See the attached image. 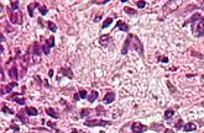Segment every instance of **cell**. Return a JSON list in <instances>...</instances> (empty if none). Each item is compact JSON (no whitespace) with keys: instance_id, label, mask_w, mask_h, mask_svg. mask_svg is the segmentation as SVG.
I'll return each instance as SVG.
<instances>
[{"instance_id":"obj_1","label":"cell","mask_w":204,"mask_h":133,"mask_svg":"<svg viewBox=\"0 0 204 133\" xmlns=\"http://www.w3.org/2000/svg\"><path fill=\"white\" fill-rule=\"evenodd\" d=\"M129 49H134L139 53L140 57H144V44L141 43V41L139 40V37L135 35H129L128 38L125 40L124 46L121 49V54H128Z\"/></svg>"},{"instance_id":"obj_2","label":"cell","mask_w":204,"mask_h":133,"mask_svg":"<svg viewBox=\"0 0 204 133\" xmlns=\"http://www.w3.org/2000/svg\"><path fill=\"white\" fill-rule=\"evenodd\" d=\"M193 35L195 37H202L204 35V17L195 22V27H193Z\"/></svg>"},{"instance_id":"obj_3","label":"cell","mask_w":204,"mask_h":133,"mask_svg":"<svg viewBox=\"0 0 204 133\" xmlns=\"http://www.w3.org/2000/svg\"><path fill=\"white\" fill-rule=\"evenodd\" d=\"M87 127H96V126H110V121H103V120H87L84 122Z\"/></svg>"},{"instance_id":"obj_4","label":"cell","mask_w":204,"mask_h":133,"mask_svg":"<svg viewBox=\"0 0 204 133\" xmlns=\"http://www.w3.org/2000/svg\"><path fill=\"white\" fill-rule=\"evenodd\" d=\"M131 129L134 133H144L147 131L148 127L142 123H140V122H134V123H131Z\"/></svg>"},{"instance_id":"obj_5","label":"cell","mask_w":204,"mask_h":133,"mask_svg":"<svg viewBox=\"0 0 204 133\" xmlns=\"http://www.w3.org/2000/svg\"><path fill=\"white\" fill-rule=\"evenodd\" d=\"M177 3H174V1H167L166 3V5L163 6V14L165 15H168L171 13H173L174 10H177Z\"/></svg>"},{"instance_id":"obj_6","label":"cell","mask_w":204,"mask_h":133,"mask_svg":"<svg viewBox=\"0 0 204 133\" xmlns=\"http://www.w3.org/2000/svg\"><path fill=\"white\" fill-rule=\"evenodd\" d=\"M10 21L15 25H20L22 22V14L20 11H13L10 14Z\"/></svg>"},{"instance_id":"obj_7","label":"cell","mask_w":204,"mask_h":133,"mask_svg":"<svg viewBox=\"0 0 204 133\" xmlns=\"http://www.w3.org/2000/svg\"><path fill=\"white\" fill-rule=\"evenodd\" d=\"M54 46V37L53 36H51L50 38H48L47 41H46V43L42 46V51H43V53L45 54H50V51H51V48Z\"/></svg>"},{"instance_id":"obj_8","label":"cell","mask_w":204,"mask_h":133,"mask_svg":"<svg viewBox=\"0 0 204 133\" xmlns=\"http://www.w3.org/2000/svg\"><path fill=\"white\" fill-rule=\"evenodd\" d=\"M99 43L102 44L103 47H108L110 44H113V38H111L110 35H104L99 38Z\"/></svg>"},{"instance_id":"obj_9","label":"cell","mask_w":204,"mask_h":133,"mask_svg":"<svg viewBox=\"0 0 204 133\" xmlns=\"http://www.w3.org/2000/svg\"><path fill=\"white\" fill-rule=\"evenodd\" d=\"M9 99H10V100H13V101H15L16 103H20V105H25V103H26L25 97H22V96H19L17 94H13Z\"/></svg>"},{"instance_id":"obj_10","label":"cell","mask_w":204,"mask_h":133,"mask_svg":"<svg viewBox=\"0 0 204 133\" xmlns=\"http://www.w3.org/2000/svg\"><path fill=\"white\" fill-rule=\"evenodd\" d=\"M200 18H203L202 15H200L199 13H195V14L193 15V16H192L191 18H189L188 21H185V22H184L183 26H187V24H189V22H193V24H195V22H198V21L200 20Z\"/></svg>"},{"instance_id":"obj_11","label":"cell","mask_w":204,"mask_h":133,"mask_svg":"<svg viewBox=\"0 0 204 133\" xmlns=\"http://www.w3.org/2000/svg\"><path fill=\"white\" fill-rule=\"evenodd\" d=\"M183 129L184 132H192V131H195L197 129V124L194 122H188V123H185L183 126Z\"/></svg>"},{"instance_id":"obj_12","label":"cell","mask_w":204,"mask_h":133,"mask_svg":"<svg viewBox=\"0 0 204 133\" xmlns=\"http://www.w3.org/2000/svg\"><path fill=\"white\" fill-rule=\"evenodd\" d=\"M115 28H118V30H121V31H124V32H128L129 31V26L125 24V22H122L119 20L116 22V25H115Z\"/></svg>"},{"instance_id":"obj_13","label":"cell","mask_w":204,"mask_h":133,"mask_svg":"<svg viewBox=\"0 0 204 133\" xmlns=\"http://www.w3.org/2000/svg\"><path fill=\"white\" fill-rule=\"evenodd\" d=\"M115 100V92H108L104 96V103H111Z\"/></svg>"},{"instance_id":"obj_14","label":"cell","mask_w":204,"mask_h":133,"mask_svg":"<svg viewBox=\"0 0 204 133\" xmlns=\"http://www.w3.org/2000/svg\"><path fill=\"white\" fill-rule=\"evenodd\" d=\"M9 76L11 78V79H16L17 80V78H19V75H17V68H16V65H13L11 68L9 69Z\"/></svg>"},{"instance_id":"obj_15","label":"cell","mask_w":204,"mask_h":133,"mask_svg":"<svg viewBox=\"0 0 204 133\" xmlns=\"http://www.w3.org/2000/svg\"><path fill=\"white\" fill-rule=\"evenodd\" d=\"M16 86H17V83H16V81H13V83H10V84L5 88V90H4V89L1 90V95H4V92H5V91H6V94H10L11 90H13L14 88H16Z\"/></svg>"},{"instance_id":"obj_16","label":"cell","mask_w":204,"mask_h":133,"mask_svg":"<svg viewBox=\"0 0 204 133\" xmlns=\"http://www.w3.org/2000/svg\"><path fill=\"white\" fill-rule=\"evenodd\" d=\"M41 5H40V4L39 3H31V4H30V5L27 6V10H29V15H30V16H33V10H35L36 9V7H40Z\"/></svg>"},{"instance_id":"obj_17","label":"cell","mask_w":204,"mask_h":133,"mask_svg":"<svg viewBox=\"0 0 204 133\" xmlns=\"http://www.w3.org/2000/svg\"><path fill=\"white\" fill-rule=\"evenodd\" d=\"M33 55H35V61H36V57H37V59L40 61V55H41V47L39 46V43H35V44H33Z\"/></svg>"},{"instance_id":"obj_18","label":"cell","mask_w":204,"mask_h":133,"mask_svg":"<svg viewBox=\"0 0 204 133\" xmlns=\"http://www.w3.org/2000/svg\"><path fill=\"white\" fill-rule=\"evenodd\" d=\"M61 73H62L64 76L69 78V79H73V72L70 70V68H62V69H61Z\"/></svg>"},{"instance_id":"obj_19","label":"cell","mask_w":204,"mask_h":133,"mask_svg":"<svg viewBox=\"0 0 204 133\" xmlns=\"http://www.w3.org/2000/svg\"><path fill=\"white\" fill-rule=\"evenodd\" d=\"M98 97H99V94H98V91L93 90V91L90 92V94L88 95V97H87V99H88V101H89V102H94V101H95V100L98 99Z\"/></svg>"},{"instance_id":"obj_20","label":"cell","mask_w":204,"mask_h":133,"mask_svg":"<svg viewBox=\"0 0 204 133\" xmlns=\"http://www.w3.org/2000/svg\"><path fill=\"white\" fill-rule=\"evenodd\" d=\"M74 100H79V99H85V97H88V94H87V91L85 90H80L79 92H78V94H74Z\"/></svg>"},{"instance_id":"obj_21","label":"cell","mask_w":204,"mask_h":133,"mask_svg":"<svg viewBox=\"0 0 204 133\" xmlns=\"http://www.w3.org/2000/svg\"><path fill=\"white\" fill-rule=\"evenodd\" d=\"M46 113L48 115V116L53 117V118H58V117H59V115L56 112V111L52 109V107H47V109H46Z\"/></svg>"},{"instance_id":"obj_22","label":"cell","mask_w":204,"mask_h":133,"mask_svg":"<svg viewBox=\"0 0 204 133\" xmlns=\"http://www.w3.org/2000/svg\"><path fill=\"white\" fill-rule=\"evenodd\" d=\"M26 113L30 115V116H36V115L39 113V111H37L36 107H30V106H27V107H26Z\"/></svg>"},{"instance_id":"obj_23","label":"cell","mask_w":204,"mask_h":133,"mask_svg":"<svg viewBox=\"0 0 204 133\" xmlns=\"http://www.w3.org/2000/svg\"><path fill=\"white\" fill-rule=\"evenodd\" d=\"M172 116H174V110L172 109H168V110H166L165 111V115H163V118L165 120H169Z\"/></svg>"},{"instance_id":"obj_24","label":"cell","mask_w":204,"mask_h":133,"mask_svg":"<svg viewBox=\"0 0 204 133\" xmlns=\"http://www.w3.org/2000/svg\"><path fill=\"white\" fill-rule=\"evenodd\" d=\"M90 112H92V110H90V109H83V110L80 111L79 117H80V118H84V117L89 116V115H90Z\"/></svg>"},{"instance_id":"obj_25","label":"cell","mask_w":204,"mask_h":133,"mask_svg":"<svg viewBox=\"0 0 204 133\" xmlns=\"http://www.w3.org/2000/svg\"><path fill=\"white\" fill-rule=\"evenodd\" d=\"M16 117L19 118V120H20L22 123H27V118L25 117V115L22 113V112H19V113H16Z\"/></svg>"},{"instance_id":"obj_26","label":"cell","mask_w":204,"mask_h":133,"mask_svg":"<svg viewBox=\"0 0 204 133\" xmlns=\"http://www.w3.org/2000/svg\"><path fill=\"white\" fill-rule=\"evenodd\" d=\"M124 11L126 14H129V15H131V16H134V15H137V13H136V10H134V9H131V7H124Z\"/></svg>"},{"instance_id":"obj_27","label":"cell","mask_w":204,"mask_h":133,"mask_svg":"<svg viewBox=\"0 0 204 133\" xmlns=\"http://www.w3.org/2000/svg\"><path fill=\"white\" fill-rule=\"evenodd\" d=\"M47 27L50 28L52 32H56V31H57V26H56L52 21H48V22H47Z\"/></svg>"},{"instance_id":"obj_28","label":"cell","mask_w":204,"mask_h":133,"mask_svg":"<svg viewBox=\"0 0 204 133\" xmlns=\"http://www.w3.org/2000/svg\"><path fill=\"white\" fill-rule=\"evenodd\" d=\"M1 111H3V113L14 115V111L11 110V109H9V107H7V106H5V105H3V107H1Z\"/></svg>"},{"instance_id":"obj_29","label":"cell","mask_w":204,"mask_h":133,"mask_svg":"<svg viewBox=\"0 0 204 133\" xmlns=\"http://www.w3.org/2000/svg\"><path fill=\"white\" fill-rule=\"evenodd\" d=\"M111 22H113V18H111V17H108V18H106V20H105V21H104V24L102 25V28H105V27H109V26H110V24H111Z\"/></svg>"},{"instance_id":"obj_30","label":"cell","mask_w":204,"mask_h":133,"mask_svg":"<svg viewBox=\"0 0 204 133\" xmlns=\"http://www.w3.org/2000/svg\"><path fill=\"white\" fill-rule=\"evenodd\" d=\"M10 9L13 11H16L19 9V1H11L10 3Z\"/></svg>"},{"instance_id":"obj_31","label":"cell","mask_w":204,"mask_h":133,"mask_svg":"<svg viewBox=\"0 0 204 133\" xmlns=\"http://www.w3.org/2000/svg\"><path fill=\"white\" fill-rule=\"evenodd\" d=\"M136 5H137V7H140V9H144L147 4H146V1H141L140 0V1H136Z\"/></svg>"},{"instance_id":"obj_32","label":"cell","mask_w":204,"mask_h":133,"mask_svg":"<svg viewBox=\"0 0 204 133\" xmlns=\"http://www.w3.org/2000/svg\"><path fill=\"white\" fill-rule=\"evenodd\" d=\"M151 129H156V131H159V129H162L163 127L161 124H156V123H153V124H151V127H150Z\"/></svg>"},{"instance_id":"obj_33","label":"cell","mask_w":204,"mask_h":133,"mask_svg":"<svg viewBox=\"0 0 204 133\" xmlns=\"http://www.w3.org/2000/svg\"><path fill=\"white\" fill-rule=\"evenodd\" d=\"M39 10H40V13H41V15H46L47 14V7H45V6H40L39 7Z\"/></svg>"},{"instance_id":"obj_34","label":"cell","mask_w":204,"mask_h":133,"mask_svg":"<svg viewBox=\"0 0 204 133\" xmlns=\"http://www.w3.org/2000/svg\"><path fill=\"white\" fill-rule=\"evenodd\" d=\"M181 128H183V121L178 120V122L176 123V129H181Z\"/></svg>"},{"instance_id":"obj_35","label":"cell","mask_w":204,"mask_h":133,"mask_svg":"<svg viewBox=\"0 0 204 133\" xmlns=\"http://www.w3.org/2000/svg\"><path fill=\"white\" fill-rule=\"evenodd\" d=\"M167 86L169 88V90H171V92H172V94H174V92H176V89H174V88L172 86V84H171L169 81H167Z\"/></svg>"},{"instance_id":"obj_36","label":"cell","mask_w":204,"mask_h":133,"mask_svg":"<svg viewBox=\"0 0 204 133\" xmlns=\"http://www.w3.org/2000/svg\"><path fill=\"white\" fill-rule=\"evenodd\" d=\"M192 55H195V57H198V58H200V59L204 58L203 55H200V53H198V52H194V51H192Z\"/></svg>"},{"instance_id":"obj_37","label":"cell","mask_w":204,"mask_h":133,"mask_svg":"<svg viewBox=\"0 0 204 133\" xmlns=\"http://www.w3.org/2000/svg\"><path fill=\"white\" fill-rule=\"evenodd\" d=\"M92 3H94V4H98V5H100V4H105V3H108V0H94V1H92Z\"/></svg>"},{"instance_id":"obj_38","label":"cell","mask_w":204,"mask_h":133,"mask_svg":"<svg viewBox=\"0 0 204 133\" xmlns=\"http://www.w3.org/2000/svg\"><path fill=\"white\" fill-rule=\"evenodd\" d=\"M158 61H161L163 63H167V62H168V58H167V57H158Z\"/></svg>"},{"instance_id":"obj_39","label":"cell","mask_w":204,"mask_h":133,"mask_svg":"<svg viewBox=\"0 0 204 133\" xmlns=\"http://www.w3.org/2000/svg\"><path fill=\"white\" fill-rule=\"evenodd\" d=\"M47 124L50 126V127H52V128H54V129H56V124L53 123V122H47Z\"/></svg>"},{"instance_id":"obj_40","label":"cell","mask_w":204,"mask_h":133,"mask_svg":"<svg viewBox=\"0 0 204 133\" xmlns=\"http://www.w3.org/2000/svg\"><path fill=\"white\" fill-rule=\"evenodd\" d=\"M11 128H13L14 131H19V126H15L14 123H11Z\"/></svg>"},{"instance_id":"obj_41","label":"cell","mask_w":204,"mask_h":133,"mask_svg":"<svg viewBox=\"0 0 204 133\" xmlns=\"http://www.w3.org/2000/svg\"><path fill=\"white\" fill-rule=\"evenodd\" d=\"M100 18H102V15H98L96 17H94V22H98V21L100 20Z\"/></svg>"},{"instance_id":"obj_42","label":"cell","mask_w":204,"mask_h":133,"mask_svg":"<svg viewBox=\"0 0 204 133\" xmlns=\"http://www.w3.org/2000/svg\"><path fill=\"white\" fill-rule=\"evenodd\" d=\"M165 133H174L172 129H167V128H165Z\"/></svg>"},{"instance_id":"obj_43","label":"cell","mask_w":204,"mask_h":133,"mask_svg":"<svg viewBox=\"0 0 204 133\" xmlns=\"http://www.w3.org/2000/svg\"><path fill=\"white\" fill-rule=\"evenodd\" d=\"M48 75H50V76H52V75H53V70H50V73H48Z\"/></svg>"},{"instance_id":"obj_44","label":"cell","mask_w":204,"mask_h":133,"mask_svg":"<svg viewBox=\"0 0 204 133\" xmlns=\"http://www.w3.org/2000/svg\"><path fill=\"white\" fill-rule=\"evenodd\" d=\"M1 80H4V70L1 69Z\"/></svg>"},{"instance_id":"obj_45","label":"cell","mask_w":204,"mask_h":133,"mask_svg":"<svg viewBox=\"0 0 204 133\" xmlns=\"http://www.w3.org/2000/svg\"><path fill=\"white\" fill-rule=\"evenodd\" d=\"M70 133H78V132L76 131V129H73V131H72V132H70Z\"/></svg>"},{"instance_id":"obj_46","label":"cell","mask_w":204,"mask_h":133,"mask_svg":"<svg viewBox=\"0 0 204 133\" xmlns=\"http://www.w3.org/2000/svg\"><path fill=\"white\" fill-rule=\"evenodd\" d=\"M99 133H105V132H103V131H100V132H99Z\"/></svg>"},{"instance_id":"obj_47","label":"cell","mask_w":204,"mask_h":133,"mask_svg":"<svg viewBox=\"0 0 204 133\" xmlns=\"http://www.w3.org/2000/svg\"><path fill=\"white\" fill-rule=\"evenodd\" d=\"M202 105H203V106H204V102H203V103H202Z\"/></svg>"}]
</instances>
